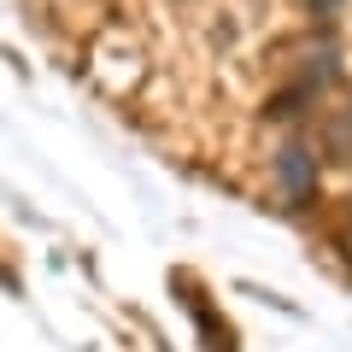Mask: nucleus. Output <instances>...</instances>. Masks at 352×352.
Wrapping results in <instances>:
<instances>
[{
  "label": "nucleus",
  "instance_id": "nucleus-2",
  "mask_svg": "<svg viewBox=\"0 0 352 352\" xmlns=\"http://www.w3.org/2000/svg\"><path fill=\"white\" fill-rule=\"evenodd\" d=\"M176 288L188 294V282H176ZM188 300H194V294H188ZM194 329H206V340H212V352H235V340H229V329L217 323V311H212V300H206V294L194 300Z\"/></svg>",
  "mask_w": 352,
  "mask_h": 352
},
{
  "label": "nucleus",
  "instance_id": "nucleus-4",
  "mask_svg": "<svg viewBox=\"0 0 352 352\" xmlns=\"http://www.w3.org/2000/svg\"><path fill=\"white\" fill-rule=\"evenodd\" d=\"M340 252L352 258V200H346V229H340Z\"/></svg>",
  "mask_w": 352,
  "mask_h": 352
},
{
  "label": "nucleus",
  "instance_id": "nucleus-1",
  "mask_svg": "<svg viewBox=\"0 0 352 352\" xmlns=\"http://www.w3.org/2000/svg\"><path fill=\"white\" fill-rule=\"evenodd\" d=\"M276 188H282V200H288V206H311L317 176H311V153H305V147H282V159H276Z\"/></svg>",
  "mask_w": 352,
  "mask_h": 352
},
{
  "label": "nucleus",
  "instance_id": "nucleus-3",
  "mask_svg": "<svg viewBox=\"0 0 352 352\" xmlns=\"http://www.w3.org/2000/svg\"><path fill=\"white\" fill-rule=\"evenodd\" d=\"M329 153H335L340 164H352V106H346V118H335V129H329Z\"/></svg>",
  "mask_w": 352,
  "mask_h": 352
},
{
  "label": "nucleus",
  "instance_id": "nucleus-5",
  "mask_svg": "<svg viewBox=\"0 0 352 352\" xmlns=\"http://www.w3.org/2000/svg\"><path fill=\"white\" fill-rule=\"evenodd\" d=\"M305 6H311L317 18H329V12H340V0H305Z\"/></svg>",
  "mask_w": 352,
  "mask_h": 352
}]
</instances>
